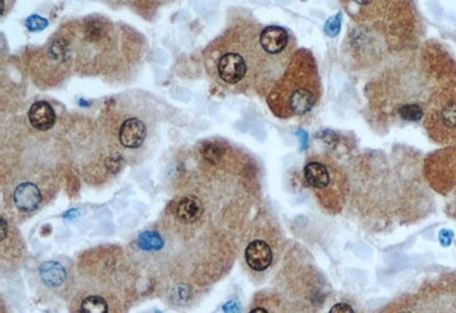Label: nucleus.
Returning <instances> with one entry per match:
<instances>
[{"mask_svg":"<svg viewBox=\"0 0 456 313\" xmlns=\"http://www.w3.org/2000/svg\"><path fill=\"white\" fill-rule=\"evenodd\" d=\"M279 100L284 116L311 112L320 96L316 66L309 50L298 49L283 72Z\"/></svg>","mask_w":456,"mask_h":313,"instance_id":"nucleus-1","label":"nucleus"},{"mask_svg":"<svg viewBox=\"0 0 456 313\" xmlns=\"http://www.w3.org/2000/svg\"><path fill=\"white\" fill-rule=\"evenodd\" d=\"M430 134L437 139H456V89H447L434 98L425 116Z\"/></svg>","mask_w":456,"mask_h":313,"instance_id":"nucleus-2","label":"nucleus"},{"mask_svg":"<svg viewBox=\"0 0 456 313\" xmlns=\"http://www.w3.org/2000/svg\"><path fill=\"white\" fill-rule=\"evenodd\" d=\"M401 0H340L348 15L358 24H381Z\"/></svg>","mask_w":456,"mask_h":313,"instance_id":"nucleus-3","label":"nucleus"},{"mask_svg":"<svg viewBox=\"0 0 456 313\" xmlns=\"http://www.w3.org/2000/svg\"><path fill=\"white\" fill-rule=\"evenodd\" d=\"M218 75L227 84H237L248 75V62L242 54L228 52L218 62Z\"/></svg>","mask_w":456,"mask_h":313,"instance_id":"nucleus-4","label":"nucleus"},{"mask_svg":"<svg viewBox=\"0 0 456 313\" xmlns=\"http://www.w3.org/2000/svg\"><path fill=\"white\" fill-rule=\"evenodd\" d=\"M273 251L264 241H253L249 244L245 250V260L249 267L255 271H265L272 266L273 262Z\"/></svg>","mask_w":456,"mask_h":313,"instance_id":"nucleus-5","label":"nucleus"},{"mask_svg":"<svg viewBox=\"0 0 456 313\" xmlns=\"http://www.w3.org/2000/svg\"><path fill=\"white\" fill-rule=\"evenodd\" d=\"M146 125L138 119H128L122 123L119 132V140L126 148H138L146 139Z\"/></svg>","mask_w":456,"mask_h":313,"instance_id":"nucleus-6","label":"nucleus"},{"mask_svg":"<svg viewBox=\"0 0 456 313\" xmlns=\"http://www.w3.org/2000/svg\"><path fill=\"white\" fill-rule=\"evenodd\" d=\"M14 201L20 211L32 212L37 210L41 201V192L36 185L23 183L14 192Z\"/></svg>","mask_w":456,"mask_h":313,"instance_id":"nucleus-7","label":"nucleus"},{"mask_svg":"<svg viewBox=\"0 0 456 313\" xmlns=\"http://www.w3.org/2000/svg\"><path fill=\"white\" fill-rule=\"evenodd\" d=\"M29 120L34 129L41 131L50 130L56 121L55 111L44 100L34 102L29 111Z\"/></svg>","mask_w":456,"mask_h":313,"instance_id":"nucleus-8","label":"nucleus"},{"mask_svg":"<svg viewBox=\"0 0 456 313\" xmlns=\"http://www.w3.org/2000/svg\"><path fill=\"white\" fill-rule=\"evenodd\" d=\"M304 177L309 186L317 190H324L331 183L329 169L321 162L313 161L307 163L304 169Z\"/></svg>","mask_w":456,"mask_h":313,"instance_id":"nucleus-9","label":"nucleus"},{"mask_svg":"<svg viewBox=\"0 0 456 313\" xmlns=\"http://www.w3.org/2000/svg\"><path fill=\"white\" fill-rule=\"evenodd\" d=\"M39 275L45 285L50 287H59L66 278V271L62 264L55 261H48L41 264Z\"/></svg>","mask_w":456,"mask_h":313,"instance_id":"nucleus-10","label":"nucleus"},{"mask_svg":"<svg viewBox=\"0 0 456 313\" xmlns=\"http://www.w3.org/2000/svg\"><path fill=\"white\" fill-rule=\"evenodd\" d=\"M202 208L196 199H183L177 208V217L184 222H193L201 215Z\"/></svg>","mask_w":456,"mask_h":313,"instance_id":"nucleus-11","label":"nucleus"},{"mask_svg":"<svg viewBox=\"0 0 456 313\" xmlns=\"http://www.w3.org/2000/svg\"><path fill=\"white\" fill-rule=\"evenodd\" d=\"M165 245V242L161 236L159 235L156 231L152 230H146L144 233L140 234L137 238V246L146 252L160 251Z\"/></svg>","mask_w":456,"mask_h":313,"instance_id":"nucleus-12","label":"nucleus"},{"mask_svg":"<svg viewBox=\"0 0 456 313\" xmlns=\"http://www.w3.org/2000/svg\"><path fill=\"white\" fill-rule=\"evenodd\" d=\"M80 311L84 313H106L109 312V305L101 296H89L81 303Z\"/></svg>","mask_w":456,"mask_h":313,"instance_id":"nucleus-13","label":"nucleus"},{"mask_svg":"<svg viewBox=\"0 0 456 313\" xmlns=\"http://www.w3.org/2000/svg\"><path fill=\"white\" fill-rule=\"evenodd\" d=\"M341 13H338V14H335L334 16L330 17V19L326 21L325 25H324V32H325L326 36L334 38L340 33V29H341Z\"/></svg>","mask_w":456,"mask_h":313,"instance_id":"nucleus-14","label":"nucleus"},{"mask_svg":"<svg viewBox=\"0 0 456 313\" xmlns=\"http://www.w3.org/2000/svg\"><path fill=\"white\" fill-rule=\"evenodd\" d=\"M201 152L203 158L208 160L209 162H212V163H217L221 156V149L214 144H207V145L203 146Z\"/></svg>","mask_w":456,"mask_h":313,"instance_id":"nucleus-15","label":"nucleus"},{"mask_svg":"<svg viewBox=\"0 0 456 313\" xmlns=\"http://www.w3.org/2000/svg\"><path fill=\"white\" fill-rule=\"evenodd\" d=\"M47 25H48L47 20L39 15H32L27 20V26L32 32L41 31L46 29Z\"/></svg>","mask_w":456,"mask_h":313,"instance_id":"nucleus-16","label":"nucleus"},{"mask_svg":"<svg viewBox=\"0 0 456 313\" xmlns=\"http://www.w3.org/2000/svg\"><path fill=\"white\" fill-rule=\"evenodd\" d=\"M330 312H355L354 309L349 305V304L347 303H344V302H340V303H337L335 305H333L332 307H331V310H330Z\"/></svg>","mask_w":456,"mask_h":313,"instance_id":"nucleus-17","label":"nucleus"},{"mask_svg":"<svg viewBox=\"0 0 456 313\" xmlns=\"http://www.w3.org/2000/svg\"><path fill=\"white\" fill-rule=\"evenodd\" d=\"M1 231H3V235H1V241H3V239L6 238V234H7V224H6V221H5V219H1Z\"/></svg>","mask_w":456,"mask_h":313,"instance_id":"nucleus-18","label":"nucleus"},{"mask_svg":"<svg viewBox=\"0 0 456 313\" xmlns=\"http://www.w3.org/2000/svg\"><path fill=\"white\" fill-rule=\"evenodd\" d=\"M250 312H268L266 309H261V307H257V309H253V310L250 311Z\"/></svg>","mask_w":456,"mask_h":313,"instance_id":"nucleus-19","label":"nucleus"}]
</instances>
